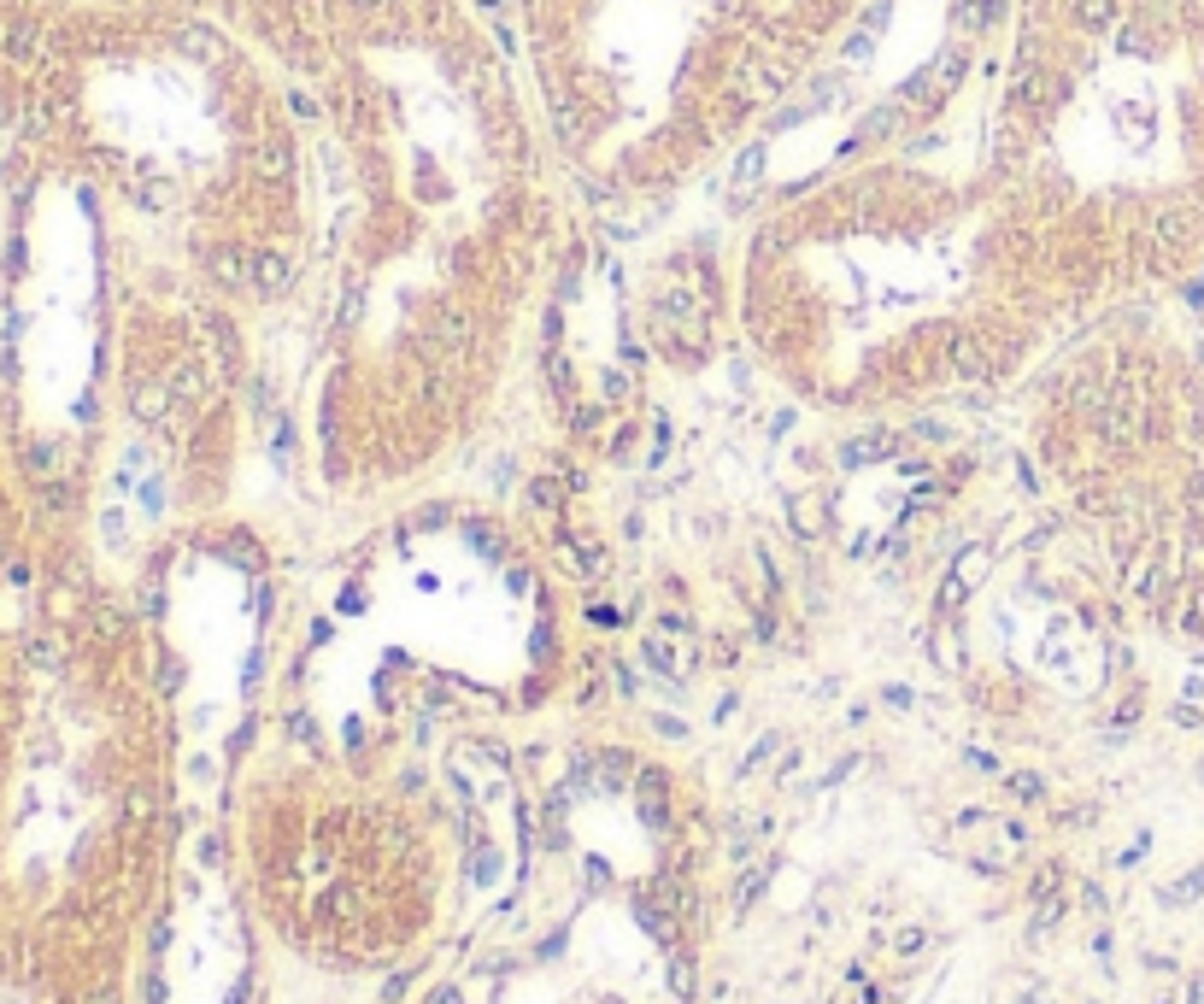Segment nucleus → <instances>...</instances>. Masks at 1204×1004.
Wrapping results in <instances>:
<instances>
[{
	"mask_svg": "<svg viewBox=\"0 0 1204 1004\" xmlns=\"http://www.w3.org/2000/svg\"><path fill=\"white\" fill-rule=\"evenodd\" d=\"M981 282L1016 370L1204 247V0H999Z\"/></svg>",
	"mask_w": 1204,
	"mask_h": 1004,
	"instance_id": "1",
	"label": "nucleus"
}]
</instances>
